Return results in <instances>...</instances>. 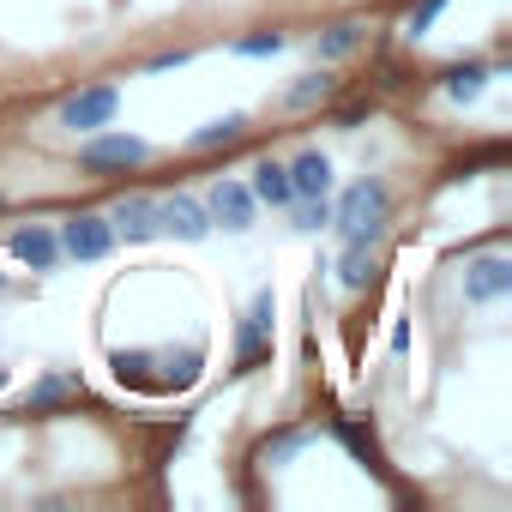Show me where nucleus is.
<instances>
[{
    "instance_id": "7ed1b4c3",
    "label": "nucleus",
    "mask_w": 512,
    "mask_h": 512,
    "mask_svg": "<svg viewBox=\"0 0 512 512\" xmlns=\"http://www.w3.org/2000/svg\"><path fill=\"white\" fill-rule=\"evenodd\" d=\"M151 157V145L145 139H133V133H91L85 145H79V163L97 175V169H133V163H145Z\"/></svg>"
},
{
    "instance_id": "f3484780",
    "label": "nucleus",
    "mask_w": 512,
    "mask_h": 512,
    "mask_svg": "<svg viewBox=\"0 0 512 512\" xmlns=\"http://www.w3.org/2000/svg\"><path fill=\"white\" fill-rule=\"evenodd\" d=\"M482 85H488V67H482V61H470V67H452V73H446V97H452V103H476V97H482Z\"/></svg>"
},
{
    "instance_id": "9b49d317",
    "label": "nucleus",
    "mask_w": 512,
    "mask_h": 512,
    "mask_svg": "<svg viewBox=\"0 0 512 512\" xmlns=\"http://www.w3.org/2000/svg\"><path fill=\"white\" fill-rule=\"evenodd\" d=\"M205 211H211V217H217L223 229H247V223H253V193H247L241 181H217V187H211V205H205Z\"/></svg>"
},
{
    "instance_id": "4be33fe9",
    "label": "nucleus",
    "mask_w": 512,
    "mask_h": 512,
    "mask_svg": "<svg viewBox=\"0 0 512 512\" xmlns=\"http://www.w3.org/2000/svg\"><path fill=\"white\" fill-rule=\"evenodd\" d=\"M169 67H187V49H169V55H151L145 73H169Z\"/></svg>"
},
{
    "instance_id": "f03ea898",
    "label": "nucleus",
    "mask_w": 512,
    "mask_h": 512,
    "mask_svg": "<svg viewBox=\"0 0 512 512\" xmlns=\"http://www.w3.org/2000/svg\"><path fill=\"white\" fill-rule=\"evenodd\" d=\"M115 103H121L115 85H85V91H73V97L61 103V127H73V133H97V127L115 121Z\"/></svg>"
},
{
    "instance_id": "423d86ee",
    "label": "nucleus",
    "mask_w": 512,
    "mask_h": 512,
    "mask_svg": "<svg viewBox=\"0 0 512 512\" xmlns=\"http://www.w3.org/2000/svg\"><path fill=\"white\" fill-rule=\"evenodd\" d=\"M506 290H512V260H506V253H488V260L464 266V302L488 308V302H500Z\"/></svg>"
},
{
    "instance_id": "5701e85b",
    "label": "nucleus",
    "mask_w": 512,
    "mask_h": 512,
    "mask_svg": "<svg viewBox=\"0 0 512 512\" xmlns=\"http://www.w3.org/2000/svg\"><path fill=\"white\" fill-rule=\"evenodd\" d=\"M0 386H7V368H0Z\"/></svg>"
},
{
    "instance_id": "dca6fc26",
    "label": "nucleus",
    "mask_w": 512,
    "mask_h": 512,
    "mask_svg": "<svg viewBox=\"0 0 512 512\" xmlns=\"http://www.w3.org/2000/svg\"><path fill=\"white\" fill-rule=\"evenodd\" d=\"M241 133H247V115H223V121H205L187 145H193V151H217V145H235Z\"/></svg>"
},
{
    "instance_id": "6e6552de",
    "label": "nucleus",
    "mask_w": 512,
    "mask_h": 512,
    "mask_svg": "<svg viewBox=\"0 0 512 512\" xmlns=\"http://www.w3.org/2000/svg\"><path fill=\"white\" fill-rule=\"evenodd\" d=\"M272 320H278V308H272V290H260V296H253V308H247V320H241V344H235V362H241V368H253V362L266 356Z\"/></svg>"
},
{
    "instance_id": "20e7f679",
    "label": "nucleus",
    "mask_w": 512,
    "mask_h": 512,
    "mask_svg": "<svg viewBox=\"0 0 512 512\" xmlns=\"http://www.w3.org/2000/svg\"><path fill=\"white\" fill-rule=\"evenodd\" d=\"M61 253H73V260H103V253L115 247V229H109V217H97V211H79V217H67L61 223Z\"/></svg>"
},
{
    "instance_id": "1a4fd4ad",
    "label": "nucleus",
    "mask_w": 512,
    "mask_h": 512,
    "mask_svg": "<svg viewBox=\"0 0 512 512\" xmlns=\"http://www.w3.org/2000/svg\"><path fill=\"white\" fill-rule=\"evenodd\" d=\"M13 253H19L31 272H55L61 241H55V229H49V223H25V229H13Z\"/></svg>"
},
{
    "instance_id": "9d476101",
    "label": "nucleus",
    "mask_w": 512,
    "mask_h": 512,
    "mask_svg": "<svg viewBox=\"0 0 512 512\" xmlns=\"http://www.w3.org/2000/svg\"><path fill=\"white\" fill-rule=\"evenodd\" d=\"M290 169V193L296 199H326L332 193V163H326V151H302L296 163H284ZM290 199V205H296Z\"/></svg>"
},
{
    "instance_id": "f257e3e1",
    "label": "nucleus",
    "mask_w": 512,
    "mask_h": 512,
    "mask_svg": "<svg viewBox=\"0 0 512 512\" xmlns=\"http://www.w3.org/2000/svg\"><path fill=\"white\" fill-rule=\"evenodd\" d=\"M386 211H392V193H386L380 181H356V187L338 199L332 223H338V235H344V241H350V235H380Z\"/></svg>"
},
{
    "instance_id": "a211bd4d",
    "label": "nucleus",
    "mask_w": 512,
    "mask_h": 512,
    "mask_svg": "<svg viewBox=\"0 0 512 512\" xmlns=\"http://www.w3.org/2000/svg\"><path fill=\"white\" fill-rule=\"evenodd\" d=\"M79 392H85L79 374H49V380L31 386V410H49V404H61V398H79Z\"/></svg>"
},
{
    "instance_id": "39448f33",
    "label": "nucleus",
    "mask_w": 512,
    "mask_h": 512,
    "mask_svg": "<svg viewBox=\"0 0 512 512\" xmlns=\"http://www.w3.org/2000/svg\"><path fill=\"white\" fill-rule=\"evenodd\" d=\"M157 229H169L181 241H205L211 235V211L193 193H169V199H157Z\"/></svg>"
},
{
    "instance_id": "412c9836",
    "label": "nucleus",
    "mask_w": 512,
    "mask_h": 512,
    "mask_svg": "<svg viewBox=\"0 0 512 512\" xmlns=\"http://www.w3.org/2000/svg\"><path fill=\"white\" fill-rule=\"evenodd\" d=\"M284 49V31H260V37H241L235 55H278Z\"/></svg>"
},
{
    "instance_id": "f8f14e48",
    "label": "nucleus",
    "mask_w": 512,
    "mask_h": 512,
    "mask_svg": "<svg viewBox=\"0 0 512 512\" xmlns=\"http://www.w3.org/2000/svg\"><path fill=\"white\" fill-rule=\"evenodd\" d=\"M253 205H290L296 193H290V169L284 163H272V157H260V163H253Z\"/></svg>"
},
{
    "instance_id": "6ab92c4d",
    "label": "nucleus",
    "mask_w": 512,
    "mask_h": 512,
    "mask_svg": "<svg viewBox=\"0 0 512 512\" xmlns=\"http://www.w3.org/2000/svg\"><path fill=\"white\" fill-rule=\"evenodd\" d=\"M332 223V199H296V229H326Z\"/></svg>"
},
{
    "instance_id": "ddd939ff",
    "label": "nucleus",
    "mask_w": 512,
    "mask_h": 512,
    "mask_svg": "<svg viewBox=\"0 0 512 512\" xmlns=\"http://www.w3.org/2000/svg\"><path fill=\"white\" fill-rule=\"evenodd\" d=\"M368 272H374V235H350V241H344L338 284H344V290H362V284H368Z\"/></svg>"
},
{
    "instance_id": "aec40b11",
    "label": "nucleus",
    "mask_w": 512,
    "mask_h": 512,
    "mask_svg": "<svg viewBox=\"0 0 512 512\" xmlns=\"http://www.w3.org/2000/svg\"><path fill=\"white\" fill-rule=\"evenodd\" d=\"M440 13H446V0H416V7H410V25H404V31H410V37H422V31L440 19Z\"/></svg>"
},
{
    "instance_id": "4468645a",
    "label": "nucleus",
    "mask_w": 512,
    "mask_h": 512,
    "mask_svg": "<svg viewBox=\"0 0 512 512\" xmlns=\"http://www.w3.org/2000/svg\"><path fill=\"white\" fill-rule=\"evenodd\" d=\"M368 43V25L362 19H338L332 31H320V61H344V55H356Z\"/></svg>"
},
{
    "instance_id": "0eeeda50",
    "label": "nucleus",
    "mask_w": 512,
    "mask_h": 512,
    "mask_svg": "<svg viewBox=\"0 0 512 512\" xmlns=\"http://www.w3.org/2000/svg\"><path fill=\"white\" fill-rule=\"evenodd\" d=\"M109 229L127 235V241H151L157 235V199L151 193H121L109 205Z\"/></svg>"
},
{
    "instance_id": "2eb2a0df",
    "label": "nucleus",
    "mask_w": 512,
    "mask_h": 512,
    "mask_svg": "<svg viewBox=\"0 0 512 512\" xmlns=\"http://www.w3.org/2000/svg\"><path fill=\"white\" fill-rule=\"evenodd\" d=\"M332 91H338V79H326V73H302V79L284 91V109H320Z\"/></svg>"
}]
</instances>
